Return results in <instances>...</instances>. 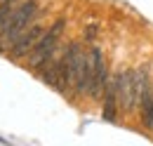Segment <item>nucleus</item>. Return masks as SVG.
I'll list each match as a JSON object with an SVG mask.
<instances>
[{
    "instance_id": "7",
    "label": "nucleus",
    "mask_w": 153,
    "mask_h": 146,
    "mask_svg": "<svg viewBox=\"0 0 153 146\" xmlns=\"http://www.w3.org/2000/svg\"><path fill=\"white\" fill-rule=\"evenodd\" d=\"M141 120L146 127H153V90L146 87L141 94Z\"/></svg>"
},
{
    "instance_id": "3",
    "label": "nucleus",
    "mask_w": 153,
    "mask_h": 146,
    "mask_svg": "<svg viewBox=\"0 0 153 146\" xmlns=\"http://www.w3.org/2000/svg\"><path fill=\"white\" fill-rule=\"evenodd\" d=\"M90 59H92V83H90V97L92 99H101V94H106V87L111 83L108 78V71H106V61H104V52L99 47H92L90 52Z\"/></svg>"
},
{
    "instance_id": "1",
    "label": "nucleus",
    "mask_w": 153,
    "mask_h": 146,
    "mask_svg": "<svg viewBox=\"0 0 153 146\" xmlns=\"http://www.w3.org/2000/svg\"><path fill=\"white\" fill-rule=\"evenodd\" d=\"M36 12H38V2H36V0L21 2L19 7L12 12V17L7 19V24H5L2 31H0V52L12 50V45L17 42V38H19L21 33L28 28V24L33 21Z\"/></svg>"
},
{
    "instance_id": "5",
    "label": "nucleus",
    "mask_w": 153,
    "mask_h": 146,
    "mask_svg": "<svg viewBox=\"0 0 153 146\" xmlns=\"http://www.w3.org/2000/svg\"><path fill=\"white\" fill-rule=\"evenodd\" d=\"M40 38H42V28H40V26H31L28 31H24V33L17 38V42H14L12 50H10V57H14V59L26 57L28 52H33V47L38 45Z\"/></svg>"
},
{
    "instance_id": "8",
    "label": "nucleus",
    "mask_w": 153,
    "mask_h": 146,
    "mask_svg": "<svg viewBox=\"0 0 153 146\" xmlns=\"http://www.w3.org/2000/svg\"><path fill=\"white\" fill-rule=\"evenodd\" d=\"M14 2H17V0H2V2H0V31H2V26L7 24V19L12 17V12L17 10Z\"/></svg>"
},
{
    "instance_id": "2",
    "label": "nucleus",
    "mask_w": 153,
    "mask_h": 146,
    "mask_svg": "<svg viewBox=\"0 0 153 146\" xmlns=\"http://www.w3.org/2000/svg\"><path fill=\"white\" fill-rule=\"evenodd\" d=\"M64 28H66V19H57L50 28H47V33H42V38L38 40V45L33 47V52L28 57V64L33 66V69H40L50 57L54 52V47H57L59 38L64 33Z\"/></svg>"
},
{
    "instance_id": "4",
    "label": "nucleus",
    "mask_w": 153,
    "mask_h": 146,
    "mask_svg": "<svg viewBox=\"0 0 153 146\" xmlns=\"http://www.w3.org/2000/svg\"><path fill=\"white\" fill-rule=\"evenodd\" d=\"M90 83H92V59L85 54H80L76 66V75H73V94L76 97H82L85 92H90Z\"/></svg>"
},
{
    "instance_id": "6",
    "label": "nucleus",
    "mask_w": 153,
    "mask_h": 146,
    "mask_svg": "<svg viewBox=\"0 0 153 146\" xmlns=\"http://www.w3.org/2000/svg\"><path fill=\"white\" fill-rule=\"evenodd\" d=\"M118 92H115V85L113 80L108 83V87H106V94H104V111H101V115H104V120H108V123H113L115 115H118Z\"/></svg>"
}]
</instances>
